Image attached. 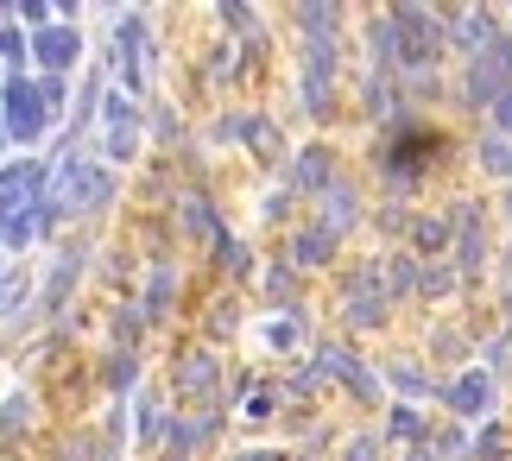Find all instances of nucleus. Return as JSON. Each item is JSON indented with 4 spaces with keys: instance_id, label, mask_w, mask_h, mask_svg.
I'll use <instances>...</instances> for the list:
<instances>
[{
    "instance_id": "nucleus-1",
    "label": "nucleus",
    "mask_w": 512,
    "mask_h": 461,
    "mask_svg": "<svg viewBox=\"0 0 512 461\" xmlns=\"http://www.w3.org/2000/svg\"><path fill=\"white\" fill-rule=\"evenodd\" d=\"M13 127H19V133L38 127V102H32V89H19V83H13Z\"/></svg>"
}]
</instances>
